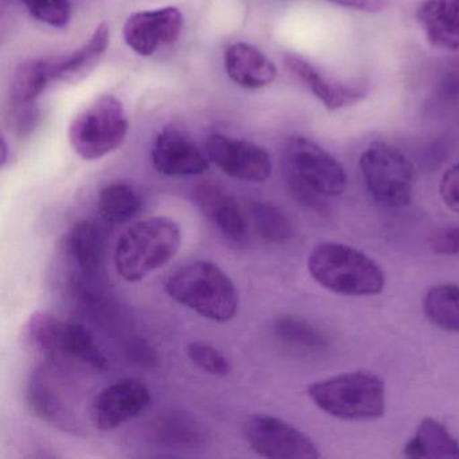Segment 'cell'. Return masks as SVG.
I'll return each instance as SVG.
<instances>
[{
    "label": "cell",
    "mask_w": 459,
    "mask_h": 459,
    "mask_svg": "<svg viewBox=\"0 0 459 459\" xmlns=\"http://www.w3.org/2000/svg\"><path fill=\"white\" fill-rule=\"evenodd\" d=\"M166 294L209 321H232L240 298L232 279L212 262L195 260L177 268L166 278Z\"/></svg>",
    "instance_id": "obj_1"
},
{
    "label": "cell",
    "mask_w": 459,
    "mask_h": 459,
    "mask_svg": "<svg viewBox=\"0 0 459 459\" xmlns=\"http://www.w3.org/2000/svg\"><path fill=\"white\" fill-rule=\"evenodd\" d=\"M25 340L39 362L49 368L77 365L103 372L108 359L82 325L37 311L25 327Z\"/></svg>",
    "instance_id": "obj_2"
},
{
    "label": "cell",
    "mask_w": 459,
    "mask_h": 459,
    "mask_svg": "<svg viewBox=\"0 0 459 459\" xmlns=\"http://www.w3.org/2000/svg\"><path fill=\"white\" fill-rule=\"evenodd\" d=\"M284 176L299 203L314 211H324L325 198L345 192L348 177L332 154L306 138L290 139L284 150Z\"/></svg>",
    "instance_id": "obj_3"
},
{
    "label": "cell",
    "mask_w": 459,
    "mask_h": 459,
    "mask_svg": "<svg viewBox=\"0 0 459 459\" xmlns=\"http://www.w3.org/2000/svg\"><path fill=\"white\" fill-rule=\"evenodd\" d=\"M181 243V227L174 220L163 216L142 220L117 238L115 267L126 281L136 283L168 264Z\"/></svg>",
    "instance_id": "obj_4"
},
{
    "label": "cell",
    "mask_w": 459,
    "mask_h": 459,
    "mask_svg": "<svg viewBox=\"0 0 459 459\" xmlns=\"http://www.w3.org/2000/svg\"><path fill=\"white\" fill-rule=\"evenodd\" d=\"M307 268L324 289L346 297L377 295L385 286L380 265L345 244H319L308 256Z\"/></svg>",
    "instance_id": "obj_5"
},
{
    "label": "cell",
    "mask_w": 459,
    "mask_h": 459,
    "mask_svg": "<svg viewBox=\"0 0 459 459\" xmlns=\"http://www.w3.org/2000/svg\"><path fill=\"white\" fill-rule=\"evenodd\" d=\"M308 397L324 412L345 420H372L385 412V385L375 373L357 370L310 384Z\"/></svg>",
    "instance_id": "obj_6"
},
{
    "label": "cell",
    "mask_w": 459,
    "mask_h": 459,
    "mask_svg": "<svg viewBox=\"0 0 459 459\" xmlns=\"http://www.w3.org/2000/svg\"><path fill=\"white\" fill-rule=\"evenodd\" d=\"M128 134V119L122 101L100 96L82 109L69 126L72 149L84 160H98L117 152Z\"/></svg>",
    "instance_id": "obj_7"
},
{
    "label": "cell",
    "mask_w": 459,
    "mask_h": 459,
    "mask_svg": "<svg viewBox=\"0 0 459 459\" xmlns=\"http://www.w3.org/2000/svg\"><path fill=\"white\" fill-rule=\"evenodd\" d=\"M359 171L370 197L385 208L408 205L413 192V166L404 152L385 142H373L359 157Z\"/></svg>",
    "instance_id": "obj_8"
},
{
    "label": "cell",
    "mask_w": 459,
    "mask_h": 459,
    "mask_svg": "<svg viewBox=\"0 0 459 459\" xmlns=\"http://www.w3.org/2000/svg\"><path fill=\"white\" fill-rule=\"evenodd\" d=\"M243 431L249 447L264 458H319L318 447L305 432L276 416H249Z\"/></svg>",
    "instance_id": "obj_9"
},
{
    "label": "cell",
    "mask_w": 459,
    "mask_h": 459,
    "mask_svg": "<svg viewBox=\"0 0 459 459\" xmlns=\"http://www.w3.org/2000/svg\"><path fill=\"white\" fill-rule=\"evenodd\" d=\"M206 155L222 173L238 181L259 184L273 173L271 155L254 142L213 134L206 141Z\"/></svg>",
    "instance_id": "obj_10"
},
{
    "label": "cell",
    "mask_w": 459,
    "mask_h": 459,
    "mask_svg": "<svg viewBox=\"0 0 459 459\" xmlns=\"http://www.w3.org/2000/svg\"><path fill=\"white\" fill-rule=\"evenodd\" d=\"M152 402V392L136 378H122L106 386L93 400L91 419L100 431H112L138 418Z\"/></svg>",
    "instance_id": "obj_11"
},
{
    "label": "cell",
    "mask_w": 459,
    "mask_h": 459,
    "mask_svg": "<svg viewBox=\"0 0 459 459\" xmlns=\"http://www.w3.org/2000/svg\"><path fill=\"white\" fill-rule=\"evenodd\" d=\"M181 12L177 7L139 12L126 21L123 36L136 55L150 57L160 47L174 44L182 31Z\"/></svg>",
    "instance_id": "obj_12"
},
{
    "label": "cell",
    "mask_w": 459,
    "mask_h": 459,
    "mask_svg": "<svg viewBox=\"0 0 459 459\" xmlns=\"http://www.w3.org/2000/svg\"><path fill=\"white\" fill-rule=\"evenodd\" d=\"M155 170L168 177L201 176L209 169L208 155L178 131L166 130L155 139L152 152Z\"/></svg>",
    "instance_id": "obj_13"
},
{
    "label": "cell",
    "mask_w": 459,
    "mask_h": 459,
    "mask_svg": "<svg viewBox=\"0 0 459 459\" xmlns=\"http://www.w3.org/2000/svg\"><path fill=\"white\" fill-rule=\"evenodd\" d=\"M193 200L212 224L233 243H244L248 236V221L238 201L213 182L198 185Z\"/></svg>",
    "instance_id": "obj_14"
},
{
    "label": "cell",
    "mask_w": 459,
    "mask_h": 459,
    "mask_svg": "<svg viewBox=\"0 0 459 459\" xmlns=\"http://www.w3.org/2000/svg\"><path fill=\"white\" fill-rule=\"evenodd\" d=\"M284 65L297 76L310 92L321 101L327 111H337L364 100L368 90L361 85L342 84L330 82L318 69L314 68L308 61L299 56L289 55L284 57Z\"/></svg>",
    "instance_id": "obj_15"
},
{
    "label": "cell",
    "mask_w": 459,
    "mask_h": 459,
    "mask_svg": "<svg viewBox=\"0 0 459 459\" xmlns=\"http://www.w3.org/2000/svg\"><path fill=\"white\" fill-rule=\"evenodd\" d=\"M427 42L437 49L459 50V0H423L415 13Z\"/></svg>",
    "instance_id": "obj_16"
},
{
    "label": "cell",
    "mask_w": 459,
    "mask_h": 459,
    "mask_svg": "<svg viewBox=\"0 0 459 459\" xmlns=\"http://www.w3.org/2000/svg\"><path fill=\"white\" fill-rule=\"evenodd\" d=\"M25 392L28 407L37 418L64 429L74 427L71 411L53 381L49 367L41 364L34 368L26 383Z\"/></svg>",
    "instance_id": "obj_17"
},
{
    "label": "cell",
    "mask_w": 459,
    "mask_h": 459,
    "mask_svg": "<svg viewBox=\"0 0 459 459\" xmlns=\"http://www.w3.org/2000/svg\"><path fill=\"white\" fill-rule=\"evenodd\" d=\"M224 65L230 79L247 90L267 87L276 79V68L273 61L257 48L244 42L228 48Z\"/></svg>",
    "instance_id": "obj_18"
},
{
    "label": "cell",
    "mask_w": 459,
    "mask_h": 459,
    "mask_svg": "<svg viewBox=\"0 0 459 459\" xmlns=\"http://www.w3.org/2000/svg\"><path fill=\"white\" fill-rule=\"evenodd\" d=\"M64 249L82 275L93 276L100 270L103 236L92 221H77L66 233Z\"/></svg>",
    "instance_id": "obj_19"
},
{
    "label": "cell",
    "mask_w": 459,
    "mask_h": 459,
    "mask_svg": "<svg viewBox=\"0 0 459 459\" xmlns=\"http://www.w3.org/2000/svg\"><path fill=\"white\" fill-rule=\"evenodd\" d=\"M408 458L459 459L458 439L432 418H424L415 435L404 446Z\"/></svg>",
    "instance_id": "obj_20"
},
{
    "label": "cell",
    "mask_w": 459,
    "mask_h": 459,
    "mask_svg": "<svg viewBox=\"0 0 459 459\" xmlns=\"http://www.w3.org/2000/svg\"><path fill=\"white\" fill-rule=\"evenodd\" d=\"M152 437L163 447L195 448L205 442L206 432L197 419L184 412L160 415L152 427Z\"/></svg>",
    "instance_id": "obj_21"
},
{
    "label": "cell",
    "mask_w": 459,
    "mask_h": 459,
    "mask_svg": "<svg viewBox=\"0 0 459 459\" xmlns=\"http://www.w3.org/2000/svg\"><path fill=\"white\" fill-rule=\"evenodd\" d=\"M273 334L287 348L302 353H322L329 348V340L324 332L294 316H279L273 325Z\"/></svg>",
    "instance_id": "obj_22"
},
{
    "label": "cell",
    "mask_w": 459,
    "mask_h": 459,
    "mask_svg": "<svg viewBox=\"0 0 459 459\" xmlns=\"http://www.w3.org/2000/svg\"><path fill=\"white\" fill-rule=\"evenodd\" d=\"M109 45V26L100 23L93 31L91 39L79 49L65 57L52 60L53 80L66 79L74 74H82L98 63L106 53Z\"/></svg>",
    "instance_id": "obj_23"
},
{
    "label": "cell",
    "mask_w": 459,
    "mask_h": 459,
    "mask_svg": "<svg viewBox=\"0 0 459 459\" xmlns=\"http://www.w3.org/2000/svg\"><path fill=\"white\" fill-rule=\"evenodd\" d=\"M141 195L127 184H112L99 195L98 211L101 219L111 225L126 224L141 213Z\"/></svg>",
    "instance_id": "obj_24"
},
{
    "label": "cell",
    "mask_w": 459,
    "mask_h": 459,
    "mask_svg": "<svg viewBox=\"0 0 459 459\" xmlns=\"http://www.w3.org/2000/svg\"><path fill=\"white\" fill-rule=\"evenodd\" d=\"M423 310L429 321L445 332L459 333V284H437L424 295Z\"/></svg>",
    "instance_id": "obj_25"
},
{
    "label": "cell",
    "mask_w": 459,
    "mask_h": 459,
    "mask_svg": "<svg viewBox=\"0 0 459 459\" xmlns=\"http://www.w3.org/2000/svg\"><path fill=\"white\" fill-rule=\"evenodd\" d=\"M52 80V60H29L21 64L13 77V103H36Z\"/></svg>",
    "instance_id": "obj_26"
},
{
    "label": "cell",
    "mask_w": 459,
    "mask_h": 459,
    "mask_svg": "<svg viewBox=\"0 0 459 459\" xmlns=\"http://www.w3.org/2000/svg\"><path fill=\"white\" fill-rule=\"evenodd\" d=\"M248 219L255 232L270 243H286L294 238L295 230L289 217L271 204L249 201L247 204Z\"/></svg>",
    "instance_id": "obj_27"
},
{
    "label": "cell",
    "mask_w": 459,
    "mask_h": 459,
    "mask_svg": "<svg viewBox=\"0 0 459 459\" xmlns=\"http://www.w3.org/2000/svg\"><path fill=\"white\" fill-rule=\"evenodd\" d=\"M187 357L195 367L216 377H224L232 370L230 359L211 343L200 342V341L189 343Z\"/></svg>",
    "instance_id": "obj_28"
},
{
    "label": "cell",
    "mask_w": 459,
    "mask_h": 459,
    "mask_svg": "<svg viewBox=\"0 0 459 459\" xmlns=\"http://www.w3.org/2000/svg\"><path fill=\"white\" fill-rule=\"evenodd\" d=\"M31 17L52 28L64 29L71 22L69 0H21Z\"/></svg>",
    "instance_id": "obj_29"
},
{
    "label": "cell",
    "mask_w": 459,
    "mask_h": 459,
    "mask_svg": "<svg viewBox=\"0 0 459 459\" xmlns=\"http://www.w3.org/2000/svg\"><path fill=\"white\" fill-rule=\"evenodd\" d=\"M39 122V111L36 103L17 104L13 103L10 111V126L15 134L20 136L28 135Z\"/></svg>",
    "instance_id": "obj_30"
},
{
    "label": "cell",
    "mask_w": 459,
    "mask_h": 459,
    "mask_svg": "<svg viewBox=\"0 0 459 459\" xmlns=\"http://www.w3.org/2000/svg\"><path fill=\"white\" fill-rule=\"evenodd\" d=\"M439 193L446 206L459 213V163L451 166L443 173Z\"/></svg>",
    "instance_id": "obj_31"
},
{
    "label": "cell",
    "mask_w": 459,
    "mask_h": 459,
    "mask_svg": "<svg viewBox=\"0 0 459 459\" xmlns=\"http://www.w3.org/2000/svg\"><path fill=\"white\" fill-rule=\"evenodd\" d=\"M432 251L443 256H456L459 255V227L443 228L429 238Z\"/></svg>",
    "instance_id": "obj_32"
},
{
    "label": "cell",
    "mask_w": 459,
    "mask_h": 459,
    "mask_svg": "<svg viewBox=\"0 0 459 459\" xmlns=\"http://www.w3.org/2000/svg\"><path fill=\"white\" fill-rule=\"evenodd\" d=\"M330 4L357 12L377 13L384 9L385 0H327Z\"/></svg>",
    "instance_id": "obj_33"
},
{
    "label": "cell",
    "mask_w": 459,
    "mask_h": 459,
    "mask_svg": "<svg viewBox=\"0 0 459 459\" xmlns=\"http://www.w3.org/2000/svg\"><path fill=\"white\" fill-rule=\"evenodd\" d=\"M7 160V146H6V141L4 139H2V165H6Z\"/></svg>",
    "instance_id": "obj_34"
}]
</instances>
